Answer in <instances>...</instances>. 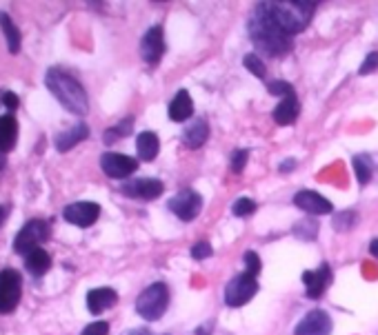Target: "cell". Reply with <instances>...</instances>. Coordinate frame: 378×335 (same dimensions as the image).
<instances>
[{"label":"cell","instance_id":"obj_12","mask_svg":"<svg viewBox=\"0 0 378 335\" xmlns=\"http://www.w3.org/2000/svg\"><path fill=\"white\" fill-rule=\"evenodd\" d=\"M303 285H305V293H308L310 300H318V297H322V293H325L327 287L332 285L330 265H320L316 271H305Z\"/></svg>","mask_w":378,"mask_h":335},{"label":"cell","instance_id":"obj_15","mask_svg":"<svg viewBox=\"0 0 378 335\" xmlns=\"http://www.w3.org/2000/svg\"><path fill=\"white\" fill-rule=\"evenodd\" d=\"M294 204L298 209H303L310 216H327L332 213V202L327 198H322L316 191H298L294 196Z\"/></svg>","mask_w":378,"mask_h":335},{"label":"cell","instance_id":"obj_16","mask_svg":"<svg viewBox=\"0 0 378 335\" xmlns=\"http://www.w3.org/2000/svg\"><path fill=\"white\" fill-rule=\"evenodd\" d=\"M118 302V293L110 287H100V289H92L87 293V309L94 315L112 309Z\"/></svg>","mask_w":378,"mask_h":335},{"label":"cell","instance_id":"obj_32","mask_svg":"<svg viewBox=\"0 0 378 335\" xmlns=\"http://www.w3.org/2000/svg\"><path fill=\"white\" fill-rule=\"evenodd\" d=\"M245 273L251 275V277H256L261 273V257L256 251H245Z\"/></svg>","mask_w":378,"mask_h":335},{"label":"cell","instance_id":"obj_30","mask_svg":"<svg viewBox=\"0 0 378 335\" xmlns=\"http://www.w3.org/2000/svg\"><path fill=\"white\" fill-rule=\"evenodd\" d=\"M267 91L272 96H283V98H290V96H296V91H294V85L290 83H285V80H272L267 85Z\"/></svg>","mask_w":378,"mask_h":335},{"label":"cell","instance_id":"obj_33","mask_svg":"<svg viewBox=\"0 0 378 335\" xmlns=\"http://www.w3.org/2000/svg\"><path fill=\"white\" fill-rule=\"evenodd\" d=\"M247 158H249V151L247 149H236V151L231 154V171L233 174H241L245 169V164H247Z\"/></svg>","mask_w":378,"mask_h":335},{"label":"cell","instance_id":"obj_17","mask_svg":"<svg viewBox=\"0 0 378 335\" xmlns=\"http://www.w3.org/2000/svg\"><path fill=\"white\" fill-rule=\"evenodd\" d=\"M87 136H89V127L85 122H78L74 127L65 129V132H61L56 138H53V144H56L61 154H65V151H69V149H74L78 142H83Z\"/></svg>","mask_w":378,"mask_h":335},{"label":"cell","instance_id":"obj_38","mask_svg":"<svg viewBox=\"0 0 378 335\" xmlns=\"http://www.w3.org/2000/svg\"><path fill=\"white\" fill-rule=\"evenodd\" d=\"M294 166H296V160L290 158V160H285V162L280 164V171H294Z\"/></svg>","mask_w":378,"mask_h":335},{"label":"cell","instance_id":"obj_31","mask_svg":"<svg viewBox=\"0 0 378 335\" xmlns=\"http://www.w3.org/2000/svg\"><path fill=\"white\" fill-rule=\"evenodd\" d=\"M231 211H233V216H238V218L251 216V213L256 211V202L251 200V198H238L236 202H233Z\"/></svg>","mask_w":378,"mask_h":335},{"label":"cell","instance_id":"obj_5","mask_svg":"<svg viewBox=\"0 0 378 335\" xmlns=\"http://www.w3.org/2000/svg\"><path fill=\"white\" fill-rule=\"evenodd\" d=\"M49 235H51V225L47 220H29L27 225L18 231L14 240V251L27 255L29 251L38 249L45 240H49Z\"/></svg>","mask_w":378,"mask_h":335},{"label":"cell","instance_id":"obj_19","mask_svg":"<svg viewBox=\"0 0 378 335\" xmlns=\"http://www.w3.org/2000/svg\"><path fill=\"white\" fill-rule=\"evenodd\" d=\"M298 114H300V102L296 100V96H290V98H283L276 109H274V122L280 124V127H287V124H294L298 120Z\"/></svg>","mask_w":378,"mask_h":335},{"label":"cell","instance_id":"obj_27","mask_svg":"<svg viewBox=\"0 0 378 335\" xmlns=\"http://www.w3.org/2000/svg\"><path fill=\"white\" fill-rule=\"evenodd\" d=\"M132 124H134V120L127 118V120H122V122L110 127V129H107V132H105V142H107V144H112V142H116L118 138L130 136V134H132Z\"/></svg>","mask_w":378,"mask_h":335},{"label":"cell","instance_id":"obj_7","mask_svg":"<svg viewBox=\"0 0 378 335\" xmlns=\"http://www.w3.org/2000/svg\"><path fill=\"white\" fill-rule=\"evenodd\" d=\"M256 291H258L256 277L241 273L233 277V280H229V285L225 287V302H227V307L238 309V307L247 304L251 297L256 295Z\"/></svg>","mask_w":378,"mask_h":335},{"label":"cell","instance_id":"obj_3","mask_svg":"<svg viewBox=\"0 0 378 335\" xmlns=\"http://www.w3.org/2000/svg\"><path fill=\"white\" fill-rule=\"evenodd\" d=\"M45 85H47V89L53 94V98H56L67 111H71V114L85 116L87 111H89V98H87L85 87L74 76H69L67 71L56 69V67L47 69Z\"/></svg>","mask_w":378,"mask_h":335},{"label":"cell","instance_id":"obj_42","mask_svg":"<svg viewBox=\"0 0 378 335\" xmlns=\"http://www.w3.org/2000/svg\"><path fill=\"white\" fill-rule=\"evenodd\" d=\"M5 218H7V209L5 207H0V225L5 222Z\"/></svg>","mask_w":378,"mask_h":335},{"label":"cell","instance_id":"obj_34","mask_svg":"<svg viewBox=\"0 0 378 335\" xmlns=\"http://www.w3.org/2000/svg\"><path fill=\"white\" fill-rule=\"evenodd\" d=\"M376 69H378V51H372V53H367V58L361 65V69H358V76H367V73H372Z\"/></svg>","mask_w":378,"mask_h":335},{"label":"cell","instance_id":"obj_18","mask_svg":"<svg viewBox=\"0 0 378 335\" xmlns=\"http://www.w3.org/2000/svg\"><path fill=\"white\" fill-rule=\"evenodd\" d=\"M194 116V102L189 91L181 89L178 94L174 96V100L169 102V120L174 122H185Z\"/></svg>","mask_w":378,"mask_h":335},{"label":"cell","instance_id":"obj_2","mask_svg":"<svg viewBox=\"0 0 378 335\" xmlns=\"http://www.w3.org/2000/svg\"><path fill=\"white\" fill-rule=\"evenodd\" d=\"M272 21L287 33H298L310 25L316 11L314 0H274V3H258Z\"/></svg>","mask_w":378,"mask_h":335},{"label":"cell","instance_id":"obj_29","mask_svg":"<svg viewBox=\"0 0 378 335\" xmlns=\"http://www.w3.org/2000/svg\"><path fill=\"white\" fill-rule=\"evenodd\" d=\"M358 222V216L354 211H343V213H338L334 220H332V227L336 231H350L354 225Z\"/></svg>","mask_w":378,"mask_h":335},{"label":"cell","instance_id":"obj_25","mask_svg":"<svg viewBox=\"0 0 378 335\" xmlns=\"http://www.w3.org/2000/svg\"><path fill=\"white\" fill-rule=\"evenodd\" d=\"M354 174H356V180L361 184H367L374 176V162L367 154H358L354 156Z\"/></svg>","mask_w":378,"mask_h":335},{"label":"cell","instance_id":"obj_6","mask_svg":"<svg viewBox=\"0 0 378 335\" xmlns=\"http://www.w3.org/2000/svg\"><path fill=\"white\" fill-rule=\"evenodd\" d=\"M23 295V277L16 269L0 271V313L7 315L16 311Z\"/></svg>","mask_w":378,"mask_h":335},{"label":"cell","instance_id":"obj_8","mask_svg":"<svg viewBox=\"0 0 378 335\" xmlns=\"http://www.w3.org/2000/svg\"><path fill=\"white\" fill-rule=\"evenodd\" d=\"M203 209V198L201 193H196L194 189H183L178 191L172 200H169V211L181 218L183 222H191Z\"/></svg>","mask_w":378,"mask_h":335},{"label":"cell","instance_id":"obj_13","mask_svg":"<svg viewBox=\"0 0 378 335\" xmlns=\"http://www.w3.org/2000/svg\"><path fill=\"white\" fill-rule=\"evenodd\" d=\"M294 335H332V318L325 311H312L298 322Z\"/></svg>","mask_w":378,"mask_h":335},{"label":"cell","instance_id":"obj_21","mask_svg":"<svg viewBox=\"0 0 378 335\" xmlns=\"http://www.w3.org/2000/svg\"><path fill=\"white\" fill-rule=\"evenodd\" d=\"M18 142V122L11 114L0 116V151L7 154Z\"/></svg>","mask_w":378,"mask_h":335},{"label":"cell","instance_id":"obj_10","mask_svg":"<svg viewBox=\"0 0 378 335\" xmlns=\"http://www.w3.org/2000/svg\"><path fill=\"white\" fill-rule=\"evenodd\" d=\"M63 218L69 222V225L87 229L100 218V207L96 202H74V204H69V207H65Z\"/></svg>","mask_w":378,"mask_h":335},{"label":"cell","instance_id":"obj_26","mask_svg":"<svg viewBox=\"0 0 378 335\" xmlns=\"http://www.w3.org/2000/svg\"><path fill=\"white\" fill-rule=\"evenodd\" d=\"M294 235L296 238H300V240H316V235H318V222L314 220V218H305V220H300L298 225L294 227Z\"/></svg>","mask_w":378,"mask_h":335},{"label":"cell","instance_id":"obj_4","mask_svg":"<svg viewBox=\"0 0 378 335\" xmlns=\"http://www.w3.org/2000/svg\"><path fill=\"white\" fill-rule=\"evenodd\" d=\"M169 304V289L163 282H154L152 287H147L138 295L136 300V313L142 320L147 322H156L165 315Z\"/></svg>","mask_w":378,"mask_h":335},{"label":"cell","instance_id":"obj_9","mask_svg":"<svg viewBox=\"0 0 378 335\" xmlns=\"http://www.w3.org/2000/svg\"><path fill=\"white\" fill-rule=\"evenodd\" d=\"M100 169L114 180H125L138 169V162L130 156H125V154L107 151V154L100 156Z\"/></svg>","mask_w":378,"mask_h":335},{"label":"cell","instance_id":"obj_22","mask_svg":"<svg viewBox=\"0 0 378 335\" xmlns=\"http://www.w3.org/2000/svg\"><path fill=\"white\" fill-rule=\"evenodd\" d=\"M25 267H27V271L31 273V275H36V277H41V275H45L47 271H49V267H51V255L45 251V249H33V251H29L27 255H25Z\"/></svg>","mask_w":378,"mask_h":335},{"label":"cell","instance_id":"obj_14","mask_svg":"<svg viewBox=\"0 0 378 335\" xmlns=\"http://www.w3.org/2000/svg\"><path fill=\"white\" fill-rule=\"evenodd\" d=\"M163 182L156 178H140V180H132L127 184H122L120 191L130 198H138V200H156L160 193H163Z\"/></svg>","mask_w":378,"mask_h":335},{"label":"cell","instance_id":"obj_23","mask_svg":"<svg viewBox=\"0 0 378 335\" xmlns=\"http://www.w3.org/2000/svg\"><path fill=\"white\" fill-rule=\"evenodd\" d=\"M158 149H160V142H158V136L154 132H142L136 138V151H138L140 160L152 162L158 156Z\"/></svg>","mask_w":378,"mask_h":335},{"label":"cell","instance_id":"obj_20","mask_svg":"<svg viewBox=\"0 0 378 335\" xmlns=\"http://www.w3.org/2000/svg\"><path fill=\"white\" fill-rule=\"evenodd\" d=\"M209 138V127L203 118H198L194 122H189L185 127V132H183V144L189 147V149H198V147H203Z\"/></svg>","mask_w":378,"mask_h":335},{"label":"cell","instance_id":"obj_41","mask_svg":"<svg viewBox=\"0 0 378 335\" xmlns=\"http://www.w3.org/2000/svg\"><path fill=\"white\" fill-rule=\"evenodd\" d=\"M211 333V322H207L203 329H196V335H209Z\"/></svg>","mask_w":378,"mask_h":335},{"label":"cell","instance_id":"obj_35","mask_svg":"<svg viewBox=\"0 0 378 335\" xmlns=\"http://www.w3.org/2000/svg\"><path fill=\"white\" fill-rule=\"evenodd\" d=\"M110 333V324L107 322H92V324H87L85 329H83V333L80 335H107Z\"/></svg>","mask_w":378,"mask_h":335},{"label":"cell","instance_id":"obj_40","mask_svg":"<svg viewBox=\"0 0 378 335\" xmlns=\"http://www.w3.org/2000/svg\"><path fill=\"white\" fill-rule=\"evenodd\" d=\"M369 253H372V257H376V260H378V238L369 242Z\"/></svg>","mask_w":378,"mask_h":335},{"label":"cell","instance_id":"obj_28","mask_svg":"<svg viewBox=\"0 0 378 335\" xmlns=\"http://www.w3.org/2000/svg\"><path fill=\"white\" fill-rule=\"evenodd\" d=\"M243 65L247 71H251V76H256V78H265V73H267V67L265 63L258 58L256 53H247L245 58H243Z\"/></svg>","mask_w":378,"mask_h":335},{"label":"cell","instance_id":"obj_24","mask_svg":"<svg viewBox=\"0 0 378 335\" xmlns=\"http://www.w3.org/2000/svg\"><path fill=\"white\" fill-rule=\"evenodd\" d=\"M0 27H3V33H5V38H7V49H9L11 53L21 51L23 36H21V31H18V27L14 25L11 16L5 14V11H0Z\"/></svg>","mask_w":378,"mask_h":335},{"label":"cell","instance_id":"obj_36","mask_svg":"<svg viewBox=\"0 0 378 335\" xmlns=\"http://www.w3.org/2000/svg\"><path fill=\"white\" fill-rule=\"evenodd\" d=\"M211 253H214V251H211L209 242H198V245L191 247V257H194V260H205V257H209Z\"/></svg>","mask_w":378,"mask_h":335},{"label":"cell","instance_id":"obj_37","mask_svg":"<svg viewBox=\"0 0 378 335\" xmlns=\"http://www.w3.org/2000/svg\"><path fill=\"white\" fill-rule=\"evenodd\" d=\"M3 102H5L7 111H16V107H18V96L11 94V91H5V94H3Z\"/></svg>","mask_w":378,"mask_h":335},{"label":"cell","instance_id":"obj_11","mask_svg":"<svg viewBox=\"0 0 378 335\" xmlns=\"http://www.w3.org/2000/svg\"><path fill=\"white\" fill-rule=\"evenodd\" d=\"M140 53H142V60L156 65L160 58H163L165 53V31L160 25H154L145 36H142L140 41Z\"/></svg>","mask_w":378,"mask_h":335},{"label":"cell","instance_id":"obj_39","mask_svg":"<svg viewBox=\"0 0 378 335\" xmlns=\"http://www.w3.org/2000/svg\"><path fill=\"white\" fill-rule=\"evenodd\" d=\"M122 335H152L147 329H130V331H125Z\"/></svg>","mask_w":378,"mask_h":335},{"label":"cell","instance_id":"obj_1","mask_svg":"<svg viewBox=\"0 0 378 335\" xmlns=\"http://www.w3.org/2000/svg\"><path fill=\"white\" fill-rule=\"evenodd\" d=\"M249 36H251V41H254L256 49L265 55H272V58H280V55H287L294 49L292 33L280 29L272 18L265 14L261 5H256L254 14H251Z\"/></svg>","mask_w":378,"mask_h":335}]
</instances>
